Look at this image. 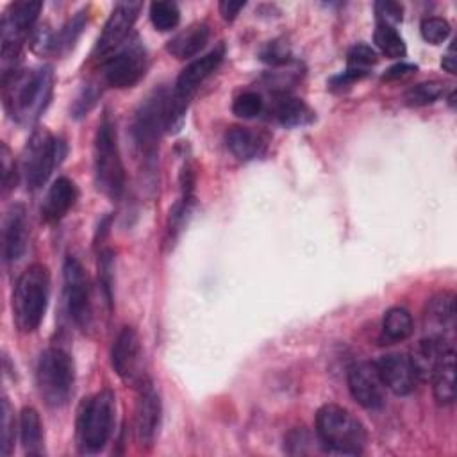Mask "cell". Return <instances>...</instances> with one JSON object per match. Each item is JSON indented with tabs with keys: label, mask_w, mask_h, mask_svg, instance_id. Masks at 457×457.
Instances as JSON below:
<instances>
[{
	"label": "cell",
	"mask_w": 457,
	"mask_h": 457,
	"mask_svg": "<svg viewBox=\"0 0 457 457\" xmlns=\"http://www.w3.org/2000/svg\"><path fill=\"white\" fill-rule=\"evenodd\" d=\"M95 184L111 200H118L125 189V168L121 162L116 125L105 112L98 123L93 143Z\"/></svg>",
	"instance_id": "4"
},
{
	"label": "cell",
	"mask_w": 457,
	"mask_h": 457,
	"mask_svg": "<svg viewBox=\"0 0 457 457\" xmlns=\"http://www.w3.org/2000/svg\"><path fill=\"white\" fill-rule=\"evenodd\" d=\"M161 425V398L150 378H141L137 384L134 428L141 446H150Z\"/></svg>",
	"instance_id": "15"
},
{
	"label": "cell",
	"mask_w": 457,
	"mask_h": 457,
	"mask_svg": "<svg viewBox=\"0 0 457 457\" xmlns=\"http://www.w3.org/2000/svg\"><path fill=\"white\" fill-rule=\"evenodd\" d=\"M225 145L228 152L239 161H252L264 152L262 137L246 127H230L225 132Z\"/></svg>",
	"instance_id": "24"
},
{
	"label": "cell",
	"mask_w": 457,
	"mask_h": 457,
	"mask_svg": "<svg viewBox=\"0 0 457 457\" xmlns=\"http://www.w3.org/2000/svg\"><path fill=\"white\" fill-rule=\"evenodd\" d=\"M139 11H141L139 2H120V4H116L112 12L107 18L104 29H102V34L98 36V41L95 45L93 54L96 57L105 59L114 50H118L125 43L129 32L132 30Z\"/></svg>",
	"instance_id": "13"
},
{
	"label": "cell",
	"mask_w": 457,
	"mask_h": 457,
	"mask_svg": "<svg viewBox=\"0 0 457 457\" xmlns=\"http://www.w3.org/2000/svg\"><path fill=\"white\" fill-rule=\"evenodd\" d=\"M378 61L377 57V52L366 45V43H357L353 45L350 50H348V55H346V68L348 70H353V71H359L362 75H368L370 73V68L375 66Z\"/></svg>",
	"instance_id": "32"
},
{
	"label": "cell",
	"mask_w": 457,
	"mask_h": 457,
	"mask_svg": "<svg viewBox=\"0 0 457 457\" xmlns=\"http://www.w3.org/2000/svg\"><path fill=\"white\" fill-rule=\"evenodd\" d=\"M14 441V416L7 398L2 400V453L9 455Z\"/></svg>",
	"instance_id": "38"
},
{
	"label": "cell",
	"mask_w": 457,
	"mask_h": 457,
	"mask_svg": "<svg viewBox=\"0 0 457 457\" xmlns=\"http://www.w3.org/2000/svg\"><path fill=\"white\" fill-rule=\"evenodd\" d=\"M27 248V212L21 204L9 207L2 225V255L5 262L18 261Z\"/></svg>",
	"instance_id": "19"
},
{
	"label": "cell",
	"mask_w": 457,
	"mask_h": 457,
	"mask_svg": "<svg viewBox=\"0 0 457 457\" xmlns=\"http://www.w3.org/2000/svg\"><path fill=\"white\" fill-rule=\"evenodd\" d=\"M448 346H453V343L452 341H445V339H437V337H428V336H425L416 345V348L412 350L409 359H411V362L414 366L418 380H430L441 353Z\"/></svg>",
	"instance_id": "23"
},
{
	"label": "cell",
	"mask_w": 457,
	"mask_h": 457,
	"mask_svg": "<svg viewBox=\"0 0 457 457\" xmlns=\"http://www.w3.org/2000/svg\"><path fill=\"white\" fill-rule=\"evenodd\" d=\"M346 382L352 398L364 409H380L384 405V384L373 362H353L346 371Z\"/></svg>",
	"instance_id": "16"
},
{
	"label": "cell",
	"mask_w": 457,
	"mask_h": 457,
	"mask_svg": "<svg viewBox=\"0 0 457 457\" xmlns=\"http://www.w3.org/2000/svg\"><path fill=\"white\" fill-rule=\"evenodd\" d=\"M425 336L452 341L450 334L455 328V295L441 291L428 298L423 311Z\"/></svg>",
	"instance_id": "18"
},
{
	"label": "cell",
	"mask_w": 457,
	"mask_h": 457,
	"mask_svg": "<svg viewBox=\"0 0 457 457\" xmlns=\"http://www.w3.org/2000/svg\"><path fill=\"white\" fill-rule=\"evenodd\" d=\"M418 68L414 64H409V62H398L395 66H391L389 70H386L384 73V80H396V79H403L411 73H414Z\"/></svg>",
	"instance_id": "41"
},
{
	"label": "cell",
	"mask_w": 457,
	"mask_h": 457,
	"mask_svg": "<svg viewBox=\"0 0 457 457\" xmlns=\"http://www.w3.org/2000/svg\"><path fill=\"white\" fill-rule=\"evenodd\" d=\"M314 428L320 445L328 452L359 455L366 446V430L362 423L341 405H321L316 412Z\"/></svg>",
	"instance_id": "3"
},
{
	"label": "cell",
	"mask_w": 457,
	"mask_h": 457,
	"mask_svg": "<svg viewBox=\"0 0 457 457\" xmlns=\"http://www.w3.org/2000/svg\"><path fill=\"white\" fill-rule=\"evenodd\" d=\"M20 441L27 455L45 453V432L39 412L34 407H23L20 412Z\"/></svg>",
	"instance_id": "25"
},
{
	"label": "cell",
	"mask_w": 457,
	"mask_h": 457,
	"mask_svg": "<svg viewBox=\"0 0 457 457\" xmlns=\"http://www.w3.org/2000/svg\"><path fill=\"white\" fill-rule=\"evenodd\" d=\"M86 9L75 12L61 29L57 34H52V43H50V52L52 54H57V55H62L66 52H70L79 36L82 34V29L86 25Z\"/></svg>",
	"instance_id": "28"
},
{
	"label": "cell",
	"mask_w": 457,
	"mask_h": 457,
	"mask_svg": "<svg viewBox=\"0 0 457 457\" xmlns=\"http://www.w3.org/2000/svg\"><path fill=\"white\" fill-rule=\"evenodd\" d=\"M373 366L384 387L398 396L411 395L420 382L414 366L405 353H384L377 361H373Z\"/></svg>",
	"instance_id": "17"
},
{
	"label": "cell",
	"mask_w": 457,
	"mask_h": 457,
	"mask_svg": "<svg viewBox=\"0 0 457 457\" xmlns=\"http://www.w3.org/2000/svg\"><path fill=\"white\" fill-rule=\"evenodd\" d=\"M141 341L134 327H121L111 346V366L114 373L129 384H139L141 377Z\"/></svg>",
	"instance_id": "14"
},
{
	"label": "cell",
	"mask_w": 457,
	"mask_h": 457,
	"mask_svg": "<svg viewBox=\"0 0 457 457\" xmlns=\"http://www.w3.org/2000/svg\"><path fill=\"white\" fill-rule=\"evenodd\" d=\"M373 41L377 48L389 59H402L407 54L405 41L398 34V30L386 23H377L373 32Z\"/></svg>",
	"instance_id": "29"
},
{
	"label": "cell",
	"mask_w": 457,
	"mask_h": 457,
	"mask_svg": "<svg viewBox=\"0 0 457 457\" xmlns=\"http://www.w3.org/2000/svg\"><path fill=\"white\" fill-rule=\"evenodd\" d=\"M441 66H443L448 73H455V68H457V55H455V45H453V43L448 46L446 54L443 55Z\"/></svg>",
	"instance_id": "43"
},
{
	"label": "cell",
	"mask_w": 457,
	"mask_h": 457,
	"mask_svg": "<svg viewBox=\"0 0 457 457\" xmlns=\"http://www.w3.org/2000/svg\"><path fill=\"white\" fill-rule=\"evenodd\" d=\"M66 155V145L61 137H55L48 130L41 129L32 134L29 139L23 159H21V175L29 189H39L52 175L55 166L61 164Z\"/></svg>",
	"instance_id": "10"
},
{
	"label": "cell",
	"mask_w": 457,
	"mask_h": 457,
	"mask_svg": "<svg viewBox=\"0 0 457 457\" xmlns=\"http://www.w3.org/2000/svg\"><path fill=\"white\" fill-rule=\"evenodd\" d=\"M209 39V25L205 21H196L177 32L168 43L166 50L179 61L195 57Z\"/></svg>",
	"instance_id": "22"
},
{
	"label": "cell",
	"mask_w": 457,
	"mask_h": 457,
	"mask_svg": "<svg viewBox=\"0 0 457 457\" xmlns=\"http://www.w3.org/2000/svg\"><path fill=\"white\" fill-rule=\"evenodd\" d=\"M62 280H64L66 311L80 330H87L93 320L91 286H89V277L77 257L68 255L64 259Z\"/></svg>",
	"instance_id": "12"
},
{
	"label": "cell",
	"mask_w": 457,
	"mask_h": 457,
	"mask_svg": "<svg viewBox=\"0 0 457 457\" xmlns=\"http://www.w3.org/2000/svg\"><path fill=\"white\" fill-rule=\"evenodd\" d=\"M246 4L245 2H234V0H223V2H220L218 4V9H220V12H221V16L225 18V20H228V21H232L237 14H239V11L245 7Z\"/></svg>",
	"instance_id": "42"
},
{
	"label": "cell",
	"mask_w": 457,
	"mask_h": 457,
	"mask_svg": "<svg viewBox=\"0 0 457 457\" xmlns=\"http://www.w3.org/2000/svg\"><path fill=\"white\" fill-rule=\"evenodd\" d=\"M168 98L166 87L154 89L136 109L130 123L132 143L143 159V164H154L161 134L168 130Z\"/></svg>",
	"instance_id": "5"
},
{
	"label": "cell",
	"mask_w": 457,
	"mask_h": 457,
	"mask_svg": "<svg viewBox=\"0 0 457 457\" xmlns=\"http://www.w3.org/2000/svg\"><path fill=\"white\" fill-rule=\"evenodd\" d=\"M443 95H445V86L441 82H437V80H425V82L411 86L405 91L403 100L411 107H423V105L437 102Z\"/></svg>",
	"instance_id": "31"
},
{
	"label": "cell",
	"mask_w": 457,
	"mask_h": 457,
	"mask_svg": "<svg viewBox=\"0 0 457 457\" xmlns=\"http://www.w3.org/2000/svg\"><path fill=\"white\" fill-rule=\"evenodd\" d=\"M36 386L48 407L57 409L66 405L75 386V364L71 355L59 346H50L41 352L36 366Z\"/></svg>",
	"instance_id": "7"
},
{
	"label": "cell",
	"mask_w": 457,
	"mask_h": 457,
	"mask_svg": "<svg viewBox=\"0 0 457 457\" xmlns=\"http://www.w3.org/2000/svg\"><path fill=\"white\" fill-rule=\"evenodd\" d=\"M50 295V273L41 262L27 266L12 291V320L20 332H34L46 312Z\"/></svg>",
	"instance_id": "2"
},
{
	"label": "cell",
	"mask_w": 457,
	"mask_h": 457,
	"mask_svg": "<svg viewBox=\"0 0 457 457\" xmlns=\"http://www.w3.org/2000/svg\"><path fill=\"white\" fill-rule=\"evenodd\" d=\"M2 184H4V191H7L9 187H12L16 184V164L11 159V152L7 148V145H2Z\"/></svg>",
	"instance_id": "40"
},
{
	"label": "cell",
	"mask_w": 457,
	"mask_h": 457,
	"mask_svg": "<svg viewBox=\"0 0 457 457\" xmlns=\"http://www.w3.org/2000/svg\"><path fill=\"white\" fill-rule=\"evenodd\" d=\"M261 59L270 64H286L289 61V48L287 45L280 41H270L262 50H261Z\"/></svg>",
	"instance_id": "39"
},
{
	"label": "cell",
	"mask_w": 457,
	"mask_h": 457,
	"mask_svg": "<svg viewBox=\"0 0 457 457\" xmlns=\"http://www.w3.org/2000/svg\"><path fill=\"white\" fill-rule=\"evenodd\" d=\"M225 57V45L220 43L205 55L189 62L175 80V87L168 98V132H177L184 123V114L191 96L200 84L218 70Z\"/></svg>",
	"instance_id": "8"
},
{
	"label": "cell",
	"mask_w": 457,
	"mask_h": 457,
	"mask_svg": "<svg viewBox=\"0 0 457 457\" xmlns=\"http://www.w3.org/2000/svg\"><path fill=\"white\" fill-rule=\"evenodd\" d=\"M148 16L152 25L161 30V32H168L173 30L179 21H180V9L175 2H166V0H159V2H152L148 7Z\"/></svg>",
	"instance_id": "30"
},
{
	"label": "cell",
	"mask_w": 457,
	"mask_h": 457,
	"mask_svg": "<svg viewBox=\"0 0 457 457\" xmlns=\"http://www.w3.org/2000/svg\"><path fill=\"white\" fill-rule=\"evenodd\" d=\"M273 116L284 127H303L314 120L309 105L296 96L280 95L273 104Z\"/></svg>",
	"instance_id": "26"
},
{
	"label": "cell",
	"mask_w": 457,
	"mask_h": 457,
	"mask_svg": "<svg viewBox=\"0 0 457 457\" xmlns=\"http://www.w3.org/2000/svg\"><path fill=\"white\" fill-rule=\"evenodd\" d=\"M114 395L111 389H104L89 398H84L77 411V445L84 453L100 452L114 425Z\"/></svg>",
	"instance_id": "6"
},
{
	"label": "cell",
	"mask_w": 457,
	"mask_h": 457,
	"mask_svg": "<svg viewBox=\"0 0 457 457\" xmlns=\"http://www.w3.org/2000/svg\"><path fill=\"white\" fill-rule=\"evenodd\" d=\"M98 95H100V91H98L93 84L84 86V87L79 91V95L75 96V100H73V104H71V107H70L71 116H73V118L84 116V114L95 105Z\"/></svg>",
	"instance_id": "36"
},
{
	"label": "cell",
	"mask_w": 457,
	"mask_h": 457,
	"mask_svg": "<svg viewBox=\"0 0 457 457\" xmlns=\"http://www.w3.org/2000/svg\"><path fill=\"white\" fill-rule=\"evenodd\" d=\"M79 198V189L68 177H57L46 191L41 205V216L45 221L54 223L66 216V212L75 205Z\"/></svg>",
	"instance_id": "20"
},
{
	"label": "cell",
	"mask_w": 457,
	"mask_h": 457,
	"mask_svg": "<svg viewBox=\"0 0 457 457\" xmlns=\"http://www.w3.org/2000/svg\"><path fill=\"white\" fill-rule=\"evenodd\" d=\"M434 398L439 405H452L455 402V348L448 346L430 377Z\"/></svg>",
	"instance_id": "21"
},
{
	"label": "cell",
	"mask_w": 457,
	"mask_h": 457,
	"mask_svg": "<svg viewBox=\"0 0 457 457\" xmlns=\"http://www.w3.org/2000/svg\"><path fill=\"white\" fill-rule=\"evenodd\" d=\"M148 68L146 50L137 37L125 41L102 62V77L111 87L125 89L136 86Z\"/></svg>",
	"instance_id": "11"
},
{
	"label": "cell",
	"mask_w": 457,
	"mask_h": 457,
	"mask_svg": "<svg viewBox=\"0 0 457 457\" xmlns=\"http://www.w3.org/2000/svg\"><path fill=\"white\" fill-rule=\"evenodd\" d=\"M112 278H114V253L102 250L98 253V282L109 307L112 305Z\"/></svg>",
	"instance_id": "35"
},
{
	"label": "cell",
	"mask_w": 457,
	"mask_h": 457,
	"mask_svg": "<svg viewBox=\"0 0 457 457\" xmlns=\"http://www.w3.org/2000/svg\"><path fill=\"white\" fill-rule=\"evenodd\" d=\"M262 109H264V100L255 91H245V93L237 95L232 102V112L245 120H252V118L259 116L262 112Z\"/></svg>",
	"instance_id": "33"
},
{
	"label": "cell",
	"mask_w": 457,
	"mask_h": 457,
	"mask_svg": "<svg viewBox=\"0 0 457 457\" xmlns=\"http://www.w3.org/2000/svg\"><path fill=\"white\" fill-rule=\"evenodd\" d=\"M420 32H421V37H423L427 43H430V45H441L443 41L448 39V36H450V32H452V27H450V23H448L445 18L428 16V18H423V20H421Z\"/></svg>",
	"instance_id": "34"
},
{
	"label": "cell",
	"mask_w": 457,
	"mask_h": 457,
	"mask_svg": "<svg viewBox=\"0 0 457 457\" xmlns=\"http://www.w3.org/2000/svg\"><path fill=\"white\" fill-rule=\"evenodd\" d=\"M375 12H377V23H386V25L395 27L396 23L402 21L403 7L398 2L382 0V2L375 4Z\"/></svg>",
	"instance_id": "37"
},
{
	"label": "cell",
	"mask_w": 457,
	"mask_h": 457,
	"mask_svg": "<svg viewBox=\"0 0 457 457\" xmlns=\"http://www.w3.org/2000/svg\"><path fill=\"white\" fill-rule=\"evenodd\" d=\"M4 105L7 114L21 125L34 123L52 98L54 71L50 66L16 70L2 79Z\"/></svg>",
	"instance_id": "1"
},
{
	"label": "cell",
	"mask_w": 457,
	"mask_h": 457,
	"mask_svg": "<svg viewBox=\"0 0 457 457\" xmlns=\"http://www.w3.org/2000/svg\"><path fill=\"white\" fill-rule=\"evenodd\" d=\"M414 332V321L405 307H391L382 318V336L391 341H405Z\"/></svg>",
	"instance_id": "27"
},
{
	"label": "cell",
	"mask_w": 457,
	"mask_h": 457,
	"mask_svg": "<svg viewBox=\"0 0 457 457\" xmlns=\"http://www.w3.org/2000/svg\"><path fill=\"white\" fill-rule=\"evenodd\" d=\"M41 7V2H14L4 11L0 21L2 79L16 71L20 50L37 20Z\"/></svg>",
	"instance_id": "9"
}]
</instances>
